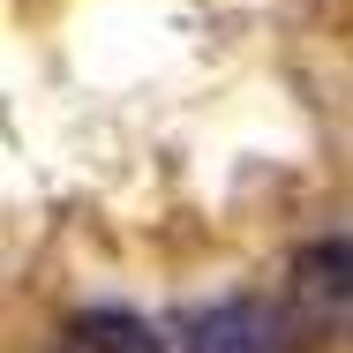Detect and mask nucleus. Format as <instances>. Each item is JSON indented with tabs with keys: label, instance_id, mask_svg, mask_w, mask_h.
Instances as JSON below:
<instances>
[{
	"label": "nucleus",
	"instance_id": "nucleus-1",
	"mask_svg": "<svg viewBox=\"0 0 353 353\" xmlns=\"http://www.w3.org/2000/svg\"><path fill=\"white\" fill-rule=\"evenodd\" d=\"M61 353H158V339H150V323L121 316V308H90L61 331Z\"/></svg>",
	"mask_w": 353,
	"mask_h": 353
}]
</instances>
